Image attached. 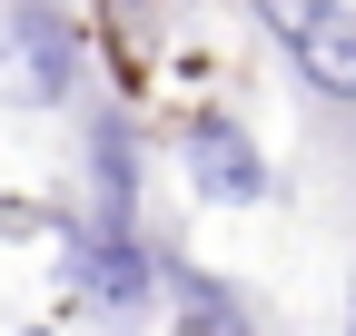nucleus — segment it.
I'll use <instances>...</instances> for the list:
<instances>
[{
    "label": "nucleus",
    "instance_id": "1",
    "mask_svg": "<svg viewBox=\"0 0 356 336\" xmlns=\"http://www.w3.org/2000/svg\"><path fill=\"white\" fill-rule=\"evenodd\" d=\"M257 10L297 50V69L317 79V90L356 99V10H346V0H257Z\"/></svg>",
    "mask_w": 356,
    "mask_h": 336
},
{
    "label": "nucleus",
    "instance_id": "2",
    "mask_svg": "<svg viewBox=\"0 0 356 336\" xmlns=\"http://www.w3.org/2000/svg\"><path fill=\"white\" fill-rule=\"evenodd\" d=\"M198 149H208V188H218V198H257V168H248V139H238V129L198 119Z\"/></svg>",
    "mask_w": 356,
    "mask_h": 336
},
{
    "label": "nucleus",
    "instance_id": "3",
    "mask_svg": "<svg viewBox=\"0 0 356 336\" xmlns=\"http://www.w3.org/2000/svg\"><path fill=\"white\" fill-rule=\"evenodd\" d=\"M89 277L109 287V297H129V287H139V258H129V228L109 218V237H89Z\"/></svg>",
    "mask_w": 356,
    "mask_h": 336
}]
</instances>
